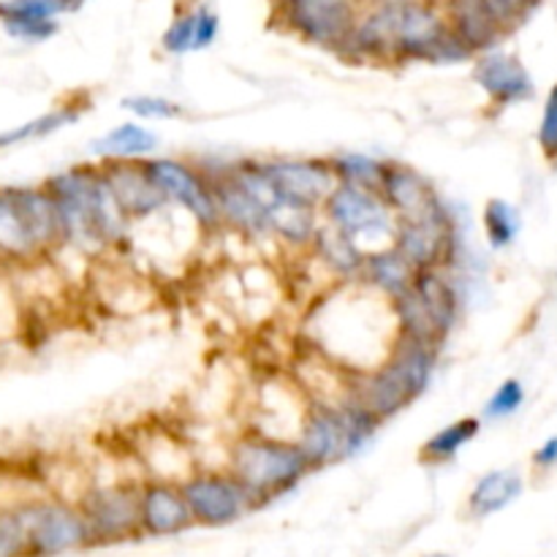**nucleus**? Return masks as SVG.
<instances>
[{
  "label": "nucleus",
  "instance_id": "c85d7f7f",
  "mask_svg": "<svg viewBox=\"0 0 557 557\" xmlns=\"http://www.w3.org/2000/svg\"><path fill=\"white\" fill-rule=\"evenodd\" d=\"M482 228L490 248L493 250L511 248L515 239L520 237V228H522L520 210L506 199H490L482 212Z\"/></svg>",
  "mask_w": 557,
  "mask_h": 557
},
{
  "label": "nucleus",
  "instance_id": "1a4fd4ad",
  "mask_svg": "<svg viewBox=\"0 0 557 557\" xmlns=\"http://www.w3.org/2000/svg\"><path fill=\"white\" fill-rule=\"evenodd\" d=\"M180 484L196 528H228L261 509L259 500L226 466L190 471Z\"/></svg>",
  "mask_w": 557,
  "mask_h": 557
},
{
  "label": "nucleus",
  "instance_id": "aec40b11",
  "mask_svg": "<svg viewBox=\"0 0 557 557\" xmlns=\"http://www.w3.org/2000/svg\"><path fill=\"white\" fill-rule=\"evenodd\" d=\"M221 33V16L212 5L199 3L180 11L161 36V49L166 54H190L212 47Z\"/></svg>",
  "mask_w": 557,
  "mask_h": 557
},
{
  "label": "nucleus",
  "instance_id": "2f4dec72",
  "mask_svg": "<svg viewBox=\"0 0 557 557\" xmlns=\"http://www.w3.org/2000/svg\"><path fill=\"white\" fill-rule=\"evenodd\" d=\"M120 109H125V112H131L139 120H177L185 114L183 103L163 96H147V92H139V96H125L123 101H120Z\"/></svg>",
  "mask_w": 557,
  "mask_h": 557
},
{
  "label": "nucleus",
  "instance_id": "f03ea898",
  "mask_svg": "<svg viewBox=\"0 0 557 557\" xmlns=\"http://www.w3.org/2000/svg\"><path fill=\"white\" fill-rule=\"evenodd\" d=\"M435 362L438 348L400 335L384 362L364 373L348 375V397L386 424L428 392Z\"/></svg>",
  "mask_w": 557,
  "mask_h": 557
},
{
  "label": "nucleus",
  "instance_id": "9d476101",
  "mask_svg": "<svg viewBox=\"0 0 557 557\" xmlns=\"http://www.w3.org/2000/svg\"><path fill=\"white\" fill-rule=\"evenodd\" d=\"M76 504L90 528L92 547H114L145 539L139 522V484H98L85 490Z\"/></svg>",
  "mask_w": 557,
  "mask_h": 557
},
{
  "label": "nucleus",
  "instance_id": "7c9ffc66",
  "mask_svg": "<svg viewBox=\"0 0 557 557\" xmlns=\"http://www.w3.org/2000/svg\"><path fill=\"white\" fill-rule=\"evenodd\" d=\"M525 406V384L520 379H506L500 381L498 389L490 395V400L484 403L482 419H490V422H498V419L515 417L520 408Z\"/></svg>",
  "mask_w": 557,
  "mask_h": 557
},
{
  "label": "nucleus",
  "instance_id": "7ed1b4c3",
  "mask_svg": "<svg viewBox=\"0 0 557 557\" xmlns=\"http://www.w3.org/2000/svg\"><path fill=\"white\" fill-rule=\"evenodd\" d=\"M63 248L47 185H0V264L30 267Z\"/></svg>",
  "mask_w": 557,
  "mask_h": 557
},
{
  "label": "nucleus",
  "instance_id": "9b49d317",
  "mask_svg": "<svg viewBox=\"0 0 557 557\" xmlns=\"http://www.w3.org/2000/svg\"><path fill=\"white\" fill-rule=\"evenodd\" d=\"M147 169L156 177L158 188L169 199V205L180 207L199 232H221V210H218L215 190H212L210 177L201 172L196 163L183 161V158L152 156L147 158Z\"/></svg>",
  "mask_w": 557,
  "mask_h": 557
},
{
  "label": "nucleus",
  "instance_id": "20e7f679",
  "mask_svg": "<svg viewBox=\"0 0 557 557\" xmlns=\"http://www.w3.org/2000/svg\"><path fill=\"white\" fill-rule=\"evenodd\" d=\"M226 468L250 490L259 506L294 493L313 473V466L297 441L261 430H245L232 441Z\"/></svg>",
  "mask_w": 557,
  "mask_h": 557
},
{
  "label": "nucleus",
  "instance_id": "e433bc0d",
  "mask_svg": "<svg viewBox=\"0 0 557 557\" xmlns=\"http://www.w3.org/2000/svg\"><path fill=\"white\" fill-rule=\"evenodd\" d=\"M422 557H451V555H446V553H430V555H422Z\"/></svg>",
  "mask_w": 557,
  "mask_h": 557
},
{
  "label": "nucleus",
  "instance_id": "423d86ee",
  "mask_svg": "<svg viewBox=\"0 0 557 557\" xmlns=\"http://www.w3.org/2000/svg\"><path fill=\"white\" fill-rule=\"evenodd\" d=\"M321 218L332 228L348 234L364 253L395 243L397 218L379 190L337 183L321 207Z\"/></svg>",
  "mask_w": 557,
  "mask_h": 557
},
{
  "label": "nucleus",
  "instance_id": "b1692460",
  "mask_svg": "<svg viewBox=\"0 0 557 557\" xmlns=\"http://www.w3.org/2000/svg\"><path fill=\"white\" fill-rule=\"evenodd\" d=\"M270 226L275 243L286 245L292 250H310L315 234L324 226V218H321V210L294 205V201H283L277 196V201L270 210Z\"/></svg>",
  "mask_w": 557,
  "mask_h": 557
},
{
  "label": "nucleus",
  "instance_id": "f257e3e1",
  "mask_svg": "<svg viewBox=\"0 0 557 557\" xmlns=\"http://www.w3.org/2000/svg\"><path fill=\"white\" fill-rule=\"evenodd\" d=\"M63 232V248L79 256H101L128 243L134 223L114 199L101 163H79L47 180Z\"/></svg>",
  "mask_w": 557,
  "mask_h": 557
},
{
  "label": "nucleus",
  "instance_id": "a211bd4d",
  "mask_svg": "<svg viewBox=\"0 0 557 557\" xmlns=\"http://www.w3.org/2000/svg\"><path fill=\"white\" fill-rule=\"evenodd\" d=\"M79 5V0H0V25L14 41L44 44L60 30V20Z\"/></svg>",
  "mask_w": 557,
  "mask_h": 557
},
{
  "label": "nucleus",
  "instance_id": "c756f323",
  "mask_svg": "<svg viewBox=\"0 0 557 557\" xmlns=\"http://www.w3.org/2000/svg\"><path fill=\"white\" fill-rule=\"evenodd\" d=\"M332 166H335L337 183L359 185L368 190H381L386 174V161H379L364 152H335L330 156Z\"/></svg>",
  "mask_w": 557,
  "mask_h": 557
},
{
  "label": "nucleus",
  "instance_id": "412c9836",
  "mask_svg": "<svg viewBox=\"0 0 557 557\" xmlns=\"http://www.w3.org/2000/svg\"><path fill=\"white\" fill-rule=\"evenodd\" d=\"M446 14H449V22L457 36L468 44L473 54L500 47V41L509 36L500 27V22L495 20L487 0H449Z\"/></svg>",
  "mask_w": 557,
  "mask_h": 557
},
{
  "label": "nucleus",
  "instance_id": "4be33fe9",
  "mask_svg": "<svg viewBox=\"0 0 557 557\" xmlns=\"http://www.w3.org/2000/svg\"><path fill=\"white\" fill-rule=\"evenodd\" d=\"M413 277H417V270L395 245L370 250L364 256L362 272H359V283L379 294V297L389 299V302H395L397 297H403L411 288Z\"/></svg>",
  "mask_w": 557,
  "mask_h": 557
},
{
  "label": "nucleus",
  "instance_id": "ddd939ff",
  "mask_svg": "<svg viewBox=\"0 0 557 557\" xmlns=\"http://www.w3.org/2000/svg\"><path fill=\"white\" fill-rule=\"evenodd\" d=\"M261 169H264L267 180H270L272 188L283 201L313 207V210L324 207L326 196L337 185V174L330 158H264Z\"/></svg>",
  "mask_w": 557,
  "mask_h": 557
},
{
  "label": "nucleus",
  "instance_id": "4c0bfd02",
  "mask_svg": "<svg viewBox=\"0 0 557 557\" xmlns=\"http://www.w3.org/2000/svg\"><path fill=\"white\" fill-rule=\"evenodd\" d=\"M79 3H85V0H79Z\"/></svg>",
  "mask_w": 557,
  "mask_h": 557
},
{
  "label": "nucleus",
  "instance_id": "cd10ccee",
  "mask_svg": "<svg viewBox=\"0 0 557 557\" xmlns=\"http://www.w3.org/2000/svg\"><path fill=\"white\" fill-rule=\"evenodd\" d=\"M482 417H462L441 428L438 433L424 441L422 449H419V460L424 466H446V462L457 460V455L482 433Z\"/></svg>",
  "mask_w": 557,
  "mask_h": 557
},
{
  "label": "nucleus",
  "instance_id": "a878e982",
  "mask_svg": "<svg viewBox=\"0 0 557 557\" xmlns=\"http://www.w3.org/2000/svg\"><path fill=\"white\" fill-rule=\"evenodd\" d=\"M525 490V482L517 471H487L468 493V515L473 520H487L498 511L509 509Z\"/></svg>",
  "mask_w": 557,
  "mask_h": 557
},
{
  "label": "nucleus",
  "instance_id": "c9c22d12",
  "mask_svg": "<svg viewBox=\"0 0 557 557\" xmlns=\"http://www.w3.org/2000/svg\"><path fill=\"white\" fill-rule=\"evenodd\" d=\"M533 466L542 468V471H549V468L557 466V435L533 451Z\"/></svg>",
  "mask_w": 557,
  "mask_h": 557
},
{
  "label": "nucleus",
  "instance_id": "dca6fc26",
  "mask_svg": "<svg viewBox=\"0 0 557 557\" xmlns=\"http://www.w3.org/2000/svg\"><path fill=\"white\" fill-rule=\"evenodd\" d=\"M145 161H101L103 177H107L114 199L123 207L131 223L150 221L158 212L172 207L163 190L158 188L156 177H152Z\"/></svg>",
  "mask_w": 557,
  "mask_h": 557
},
{
  "label": "nucleus",
  "instance_id": "393cba45",
  "mask_svg": "<svg viewBox=\"0 0 557 557\" xmlns=\"http://www.w3.org/2000/svg\"><path fill=\"white\" fill-rule=\"evenodd\" d=\"M90 150L98 161H145L158 150V134L136 120H128L98 136Z\"/></svg>",
  "mask_w": 557,
  "mask_h": 557
},
{
  "label": "nucleus",
  "instance_id": "0eeeda50",
  "mask_svg": "<svg viewBox=\"0 0 557 557\" xmlns=\"http://www.w3.org/2000/svg\"><path fill=\"white\" fill-rule=\"evenodd\" d=\"M25 525L27 557H63L92 547L90 528L79 504L63 498H36L16 506Z\"/></svg>",
  "mask_w": 557,
  "mask_h": 557
},
{
  "label": "nucleus",
  "instance_id": "6e6552de",
  "mask_svg": "<svg viewBox=\"0 0 557 557\" xmlns=\"http://www.w3.org/2000/svg\"><path fill=\"white\" fill-rule=\"evenodd\" d=\"M362 0H275L283 30L337 54L362 16Z\"/></svg>",
  "mask_w": 557,
  "mask_h": 557
},
{
  "label": "nucleus",
  "instance_id": "f8f14e48",
  "mask_svg": "<svg viewBox=\"0 0 557 557\" xmlns=\"http://www.w3.org/2000/svg\"><path fill=\"white\" fill-rule=\"evenodd\" d=\"M457 221L449 205L430 215L397 221L395 248L413 264V270H430V267H451L460 256L457 248Z\"/></svg>",
  "mask_w": 557,
  "mask_h": 557
},
{
  "label": "nucleus",
  "instance_id": "39448f33",
  "mask_svg": "<svg viewBox=\"0 0 557 557\" xmlns=\"http://www.w3.org/2000/svg\"><path fill=\"white\" fill-rule=\"evenodd\" d=\"M379 430V419L348 395L337 403L310 400L299 424L297 444L302 446L313 471H321L362 455Z\"/></svg>",
  "mask_w": 557,
  "mask_h": 557
},
{
  "label": "nucleus",
  "instance_id": "473e14b6",
  "mask_svg": "<svg viewBox=\"0 0 557 557\" xmlns=\"http://www.w3.org/2000/svg\"><path fill=\"white\" fill-rule=\"evenodd\" d=\"M0 557H27V536L20 511H0Z\"/></svg>",
  "mask_w": 557,
  "mask_h": 557
},
{
  "label": "nucleus",
  "instance_id": "f704fd0d",
  "mask_svg": "<svg viewBox=\"0 0 557 557\" xmlns=\"http://www.w3.org/2000/svg\"><path fill=\"white\" fill-rule=\"evenodd\" d=\"M487 3L493 9L495 20L500 22V27L511 36L517 27L531 20V14L542 5V0H487Z\"/></svg>",
  "mask_w": 557,
  "mask_h": 557
},
{
  "label": "nucleus",
  "instance_id": "2eb2a0df",
  "mask_svg": "<svg viewBox=\"0 0 557 557\" xmlns=\"http://www.w3.org/2000/svg\"><path fill=\"white\" fill-rule=\"evenodd\" d=\"M471 76L479 90L487 96V101L498 109L517 107L536 96V85H533V76L525 63L500 47L476 54Z\"/></svg>",
  "mask_w": 557,
  "mask_h": 557
},
{
  "label": "nucleus",
  "instance_id": "bb28decb",
  "mask_svg": "<svg viewBox=\"0 0 557 557\" xmlns=\"http://www.w3.org/2000/svg\"><path fill=\"white\" fill-rule=\"evenodd\" d=\"M87 107H90L87 101L60 103V107H54L52 112H44V114H38V117L27 120V123L11 125V128L0 131V150H11V147L27 145V141L47 139V136H52V134H58V131L74 125L76 120L87 112Z\"/></svg>",
  "mask_w": 557,
  "mask_h": 557
},
{
  "label": "nucleus",
  "instance_id": "6ab92c4d",
  "mask_svg": "<svg viewBox=\"0 0 557 557\" xmlns=\"http://www.w3.org/2000/svg\"><path fill=\"white\" fill-rule=\"evenodd\" d=\"M379 194L384 196L397 221L430 215V212L441 210L446 205L438 190H435V185L430 183L428 174L397 161H386V174Z\"/></svg>",
  "mask_w": 557,
  "mask_h": 557
},
{
  "label": "nucleus",
  "instance_id": "4468645a",
  "mask_svg": "<svg viewBox=\"0 0 557 557\" xmlns=\"http://www.w3.org/2000/svg\"><path fill=\"white\" fill-rule=\"evenodd\" d=\"M139 522L145 539H172L196 528L183 484L163 476L139 482Z\"/></svg>",
  "mask_w": 557,
  "mask_h": 557
},
{
  "label": "nucleus",
  "instance_id": "72a5a7b5",
  "mask_svg": "<svg viewBox=\"0 0 557 557\" xmlns=\"http://www.w3.org/2000/svg\"><path fill=\"white\" fill-rule=\"evenodd\" d=\"M539 147H542V156L549 163H557V82L549 87L547 101H544L542 120H539Z\"/></svg>",
  "mask_w": 557,
  "mask_h": 557
},
{
  "label": "nucleus",
  "instance_id": "f3484780",
  "mask_svg": "<svg viewBox=\"0 0 557 557\" xmlns=\"http://www.w3.org/2000/svg\"><path fill=\"white\" fill-rule=\"evenodd\" d=\"M411 294L413 299L422 305L424 315H428L430 324H433L438 341H449L462 313V294L455 270H451V267L417 270V277H413L411 283Z\"/></svg>",
  "mask_w": 557,
  "mask_h": 557
},
{
  "label": "nucleus",
  "instance_id": "5701e85b",
  "mask_svg": "<svg viewBox=\"0 0 557 557\" xmlns=\"http://www.w3.org/2000/svg\"><path fill=\"white\" fill-rule=\"evenodd\" d=\"M308 253L313 256V259L324 267V272H330L337 283L359 281L364 256H368L351 237H348V234L337 232L330 223H324V226L319 228Z\"/></svg>",
  "mask_w": 557,
  "mask_h": 557
}]
</instances>
